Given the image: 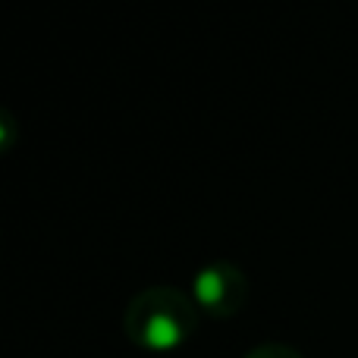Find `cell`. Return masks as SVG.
I'll return each instance as SVG.
<instances>
[{"label": "cell", "instance_id": "1", "mask_svg": "<svg viewBox=\"0 0 358 358\" xmlns=\"http://www.w3.org/2000/svg\"><path fill=\"white\" fill-rule=\"evenodd\" d=\"M198 327V305L195 299L182 296L179 289H145L129 302L123 315V330L138 349L167 355L189 343Z\"/></svg>", "mask_w": 358, "mask_h": 358}, {"label": "cell", "instance_id": "2", "mask_svg": "<svg viewBox=\"0 0 358 358\" xmlns=\"http://www.w3.org/2000/svg\"><path fill=\"white\" fill-rule=\"evenodd\" d=\"M192 299L210 317H233L248 299V277L229 261H214L195 273Z\"/></svg>", "mask_w": 358, "mask_h": 358}, {"label": "cell", "instance_id": "3", "mask_svg": "<svg viewBox=\"0 0 358 358\" xmlns=\"http://www.w3.org/2000/svg\"><path fill=\"white\" fill-rule=\"evenodd\" d=\"M245 358H302V352H296L292 346H283V343H264V346L248 349Z\"/></svg>", "mask_w": 358, "mask_h": 358}]
</instances>
